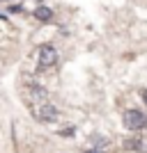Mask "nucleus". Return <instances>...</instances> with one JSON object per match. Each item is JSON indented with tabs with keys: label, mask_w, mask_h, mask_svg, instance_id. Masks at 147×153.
<instances>
[{
	"label": "nucleus",
	"mask_w": 147,
	"mask_h": 153,
	"mask_svg": "<svg viewBox=\"0 0 147 153\" xmlns=\"http://www.w3.org/2000/svg\"><path fill=\"white\" fill-rule=\"evenodd\" d=\"M37 62L41 69H48V66H53V64L58 62V51L53 48V46H39L37 51Z\"/></svg>",
	"instance_id": "nucleus-1"
},
{
	"label": "nucleus",
	"mask_w": 147,
	"mask_h": 153,
	"mask_svg": "<svg viewBox=\"0 0 147 153\" xmlns=\"http://www.w3.org/2000/svg\"><path fill=\"white\" fill-rule=\"evenodd\" d=\"M124 126H127L129 130H140V128H145V114H142L140 110H129V112H124Z\"/></svg>",
	"instance_id": "nucleus-2"
},
{
	"label": "nucleus",
	"mask_w": 147,
	"mask_h": 153,
	"mask_svg": "<svg viewBox=\"0 0 147 153\" xmlns=\"http://www.w3.org/2000/svg\"><path fill=\"white\" fill-rule=\"evenodd\" d=\"M35 117H37L39 121H55L58 119V110L53 108V105H48V103H41V105L35 108Z\"/></svg>",
	"instance_id": "nucleus-3"
},
{
	"label": "nucleus",
	"mask_w": 147,
	"mask_h": 153,
	"mask_svg": "<svg viewBox=\"0 0 147 153\" xmlns=\"http://www.w3.org/2000/svg\"><path fill=\"white\" fill-rule=\"evenodd\" d=\"M35 19L37 21H41V23H46V21H51L53 19V9L51 7H37V9H35Z\"/></svg>",
	"instance_id": "nucleus-4"
},
{
	"label": "nucleus",
	"mask_w": 147,
	"mask_h": 153,
	"mask_svg": "<svg viewBox=\"0 0 147 153\" xmlns=\"http://www.w3.org/2000/svg\"><path fill=\"white\" fill-rule=\"evenodd\" d=\"M90 144H92V149H103L106 146V144H108V140H106V137H99V135H94V137H90Z\"/></svg>",
	"instance_id": "nucleus-5"
},
{
	"label": "nucleus",
	"mask_w": 147,
	"mask_h": 153,
	"mask_svg": "<svg viewBox=\"0 0 147 153\" xmlns=\"http://www.w3.org/2000/svg\"><path fill=\"white\" fill-rule=\"evenodd\" d=\"M142 101H145V105H147V89L142 91Z\"/></svg>",
	"instance_id": "nucleus-6"
},
{
	"label": "nucleus",
	"mask_w": 147,
	"mask_h": 153,
	"mask_svg": "<svg viewBox=\"0 0 147 153\" xmlns=\"http://www.w3.org/2000/svg\"><path fill=\"white\" fill-rule=\"evenodd\" d=\"M0 2H7V0H0Z\"/></svg>",
	"instance_id": "nucleus-7"
},
{
	"label": "nucleus",
	"mask_w": 147,
	"mask_h": 153,
	"mask_svg": "<svg viewBox=\"0 0 147 153\" xmlns=\"http://www.w3.org/2000/svg\"><path fill=\"white\" fill-rule=\"evenodd\" d=\"M145 128H147V121H145Z\"/></svg>",
	"instance_id": "nucleus-8"
}]
</instances>
